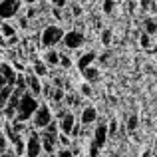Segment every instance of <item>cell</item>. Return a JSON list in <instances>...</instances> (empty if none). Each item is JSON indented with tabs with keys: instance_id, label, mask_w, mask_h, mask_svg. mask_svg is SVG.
Segmentation results:
<instances>
[{
	"instance_id": "6da1fadb",
	"label": "cell",
	"mask_w": 157,
	"mask_h": 157,
	"mask_svg": "<svg viewBox=\"0 0 157 157\" xmlns=\"http://www.w3.org/2000/svg\"><path fill=\"white\" fill-rule=\"evenodd\" d=\"M40 107V101L36 96H32L30 92H24L22 98H20V104H18V109H16V119L14 121H20V123H26L34 117L36 109Z\"/></svg>"
},
{
	"instance_id": "7a4b0ae2",
	"label": "cell",
	"mask_w": 157,
	"mask_h": 157,
	"mask_svg": "<svg viewBox=\"0 0 157 157\" xmlns=\"http://www.w3.org/2000/svg\"><path fill=\"white\" fill-rule=\"evenodd\" d=\"M64 34H66V32L62 30L60 26L50 24V26H46V28L42 30V34H40V44H42V48L52 50L54 46H58V44L64 40Z\"/></svg>"
},
{
	"instance_id": "3957f363",
	"label": "cell",
	"mask_w": 157,
	"mask_h": 157,
	"mask_svg": "<svg viewBox=\"0 0 157 157\" xmlns=\"http://www.w3.org/2000/svg\"><path fill=\"white\" fill-rule=\"evenodd\" d=\"M54 121V115H52V109L48 107L46 104H40V107L36 109V113H34V117H32V123H34V127L36 129H46L48 125Z\"/></svg>"
},
{
	"instance_id": "277c9868",
	"label": "cell",
	"mask_w": 157,
	"mask_h": 157,
	"mask_svg": "<svg viewBox=\"0 0 157 157\" xmlns=\"http://www.w3.org/2000/svg\"><path fill=\"white\" fill-rule=\"evenodd\" d=\"M44 155V149H42V139H40V133L32 129L26 137V155L24 157H40Z\"/></svg>"
},
{
	"instance_id": "5b68a950",
	"label": "cell",
	"mask_w": 157,
	"mask_h": 157,
	"mask_svg": "<svg viewBox=\"0 0 157 157\" xmlns=\"http://www.w3.org/2000/svg\"><path fill=\"white\" fill-rule=\"evenodd\" d=\"M22 0H2L0 2V22H8L20 12Z\"/></svg>"
},
{
	"instance_id": "8992f818",
	"label": "cell",
	"mask_w": 157,
	"mask_h": 157,
	"mask_svg": "<svg viewBox=\"0 0 157 157\" xmlns=\"http://www.w3.org/2000/svg\"><path fill=\"white\" fill-rule=\"evenodd\" d=\"M62 42H64V46L68 48V50H78V48L86 42V36H84V32H80V30H70V32L64 34V40H62Z\"/></svg>"
},
{
	"instance_id": "52a82bcc",
	"label": "cell",
	"mask_w": 157,
	"mask_h": 157,
	"mask_svg": "<svg viewBox=\"0 0 157 157\" xmlns=\"http://www.w3.org/2000/svg\"><path fill=\"white\" fill-rule=\"evenodd\" d=\"M58 135H60V133H58ZM58 135L48 133L46 129L40 131V139H42V149H44V153H46V155L56 153V147H58Z\"/></svg>"
},
{
	"instance_id": "ba28073f",
	"label": "cell",
	"mask_w": 157,
	"mask_h": 157,
	"mask_svg": "<svg viewBox=\"0 0 157 157\" xmlns=\"http://www.w3.org/2000/svg\"><path fill=\"white\" fill-rule=\"evenodd\" d=\"M58 125H60V133H64V135L70 137L72 131H74V127H76V115H74L72 111H68V113L58 121Z\"/></svg>"
},
{
	"instance_id": "9c48e42d",
	"label": "cell",
	"mask_w": 157,
	"mask_h": 157,
	"mask_svg": "<svg viewBox=\"0 0 157 157\" xmlns=\"http://www.w3.org/2000/svg\"><path fill=\"white\" fill-rule=\"evenodd\" d=\"M26 86H28V92L32 94V96H36V98H40L42 96V82H40V78L36 76L34 72L32 74H26Z\"/></svg>"
},
{
	"instance_id": "30bf717a",
	"label": "cell",
	"mask_w": 157,
	"mask_h": 157,
	"mask_svg": "<svg viewBox=\"0 0 157 157\" xmlns=\"http://www.w3.org/2000/svg\"><path fill=\"white\" fill-rule=\"evenodd\" d=\"M96 119H98V109H96V107L88 105V107H84V109H82V115H80L82 125H92Z\"/></svg>"
},
{
	"instance_id": "8fae6325",
	"label": "cell",
	"mask_w": 157,
	"mask_h": 157,
	"mask_svg": "<svg viewBox=\"0 0 157 157\" xmlns=\"http://www.w3.org/2000/svg\"><path fill=\"white\" fill-rule=\"evenodd\" d=\"M107 135H109L107 133V125L105 123H100V125L96 127V131H94V141H96L100 147H104L107 143Z\"/></svg>"
},
{
	"instance_id": "7c38bea8",
	"label": "cell",
	"mask_w": 157,
	"mask_h": 157,
	"mask_svg": "<svg viewBox=\"0 0 157 157\" xmlns=\"http://www.w3.org/2000/svg\"><path fill=\"white\" fill-rule=\"evenodd\" d=\"M0 74H2V78L6 80L8 86H14L16 84V76H18V74H16L8 64H0Z\"/></svg>"
},
{
	"instance_id": "4fadbf2b",
	"label": "cell",
	"mask_w": 157,
	"mask_h": 157,
	"mask_svg": "<svg viewBox=\"0 0 157 157\" xmlns=\"http://www.w3.org/2000/svg\"><path fill=\"white\" fill-rule=\"evenodd\" d=\"M94 62H96V52H86L84 56H80V60H78V70L84 72V70L90 68Z\"/></svg>"
},
{
	"instance_id": "5bb4252c",
	"label": "cell",
	"mask_w": 157,
	"mask_h": 157,
	"mask_svg": "<svg viewBox=\"0 0 157 157\" xmlns=\"http://www.w3.org/2000/svg\"><path fill=\"white\" fill-rule=\"evenodd\" d=\"M44 62H46V66H60V52H56L52 48V50H48L46 54H44Z\"/></svg>"
},
{
	"instance_id": "9a60e30c",
	"label": "cell",
	"mask_w": 157,
	"mask_h": 157,
	"mask_svg": "<svg viewBox=\"0 0 157 157\" xmlns=\"http://www.w3.org/2000/svg\"><path fill=\"white\" fill-rule=\"evenodd\" d=\"M12 92H14V86H4L2 90H0V109H4L8 104V100H10Z\"/></svg>"
},
{
	"instance_id": "2e32d148",
	"label": "cell",
	"mask_w": 157,
	"mask_h": 157,
	"mask_svg": "<svg viewBox=\"0 0 157 157\" xmlns=\"http://www.w3.org/2000/svg\"><path fill=\"white\" fill-rule=\"evenodd\" d=\"M0 34L4 36V40H10L16 36V28L8 22H0Z\"/></svg>"
},
{
	"instance_id": "e0dca14e",
	"label": "cell",
	"mask_w": 157,
	"mask_h": 157,
	"mask_svg": "<svg viewBox=\"0 0 157 157\" xmlns=\"http://www.w3.org/2000/svg\"><path fill=\"white\" fill-rule=\"evenodd\" d=\"M82 76H84V80L88 82V84H92V82H98V78H100V72H98V68L90 66V68H86L84 72H82Z\"/></svg>"
},
{
	"instance_id": "ac0fdd59",
	"label": "cell",
	"mask_w": 157,
	"mask_h": 157,
	"mask_svg": "<svg viewBox=\"0 0 157 157\" xmlns=\"http://www.w3.org/2000/svg\"><path fill=\"white\" fill-rule=\"evenodd\" d=\"M34 74L38 78L48 76V66H46V62H44V60H34Z\"/></svg>"
},
{
	"instance_id": "d6986e66",
	"label": "cell",
	"mask_w": 157,
	"mask_h": 157,
	"mask_svg": "<svg viewBox=\"0 0 157 157\" xmlns=\"http://www.w3.org/2000/svg\"><path fill=\"white\" fill-rule=\"evenodd\" d=\"M143 32L149 34V36H155L157 34V22H155L153 18H147L145 22H143Z\"/></svg>"
},
{
	"instance_id": "ffe728a7",
	"label": "cell",
	"mask_w": 157,
	"mask_h": 157,
	"mask_svg": "<svg viewBox=\"0 0 157 157\" xmlns=\"http://www.w3.org/2000/svg\"><path fill=\"white\" fill-rule=\"evenodd\" d=\"M139 44H141V48L149 50V48H151V36L145 34V32H141V34H139Z\"/></svg>"
},
{
	"instance_id": "44dd1931",
	"label": "cell",
	"mask_w": 157,
	"mask_h": 157,
	"mask_svg": "<svg viewBox=\"0 0 157 157\" xmlns=\"http://www.w3.org/2000/svg\"><path fill=\"white\" fill-rule=\"evenodd\" d=\"M6 151H8V139H6V135L0 131V157L6 153Z\"/></svg>"
},
{
	"instance_id": "7402d4cb",
	"label": "cell",
	"mask_w": 157,
	"mask_h": 157,
	"mask_svg": "<svg viewBox=\"0 0 157 157\" xmlns=\"http://www.w3.org/2000/svg\"><path fill=\"white\" fill-rule=\"evenodd\" d=\"M137 123H139V117H137V115H131V117L127 119V129L135 131V129H137Z\"/></svg>"
},
{
	"instance_id": "603a6c76",
	"label": "cell",
	"mask_w": 157,
	"mask_h": 157,
	"mask_svg": "<svg viewBox=\"0 0 157 157\" xmlns=\"http://www.w3.org/2000/svg\"><path fill=\"white\" fill-rule=\"evenodd\" d=\"M60 66L64 70H70V68H72V60H70L66 54H60Z\"/></svg>"
},
{
	"instance_id": "cb8c5ba5",
	"label": "cell",
	"mask_w": 157,
	"mask_h": 157,
	"mask_svg": "<svg viewBox=\"0 0 157 157\" xmlns=\"http://www.w3.org/2000/svg\"><path fill=\"white\" fill-rule=\"evenodd\" d=\"M100 149H101V147L92 139V141H90V157H98V155H100Z\"/></svg>"
},
{
	"instance_id": "d4e9b609",
	"label": "cell",
	"mask_w": 157,
	"mask_h": 157,
	"mask_svg": "<svg viewBox=\"0 0 157 157\" xmlns=\"http://www.w3.org/2000/svg\"><path fill=\"white\" fill-rule=\"evenodd\" d=\"M111 38H113V36H111V30H104V32H101V44H104V46H109Z\"/></svg>"
},
{
	"instance_id": "484cf974",
	"label": "cell",
	"mask_w": 157,
	"mask_h": 157,
	"mask_svg": "<svg viewBox=\"0 0 157 157\" xmlns=\"http://www.w3.org/2000/svg\"><path fill=\"white\" fill-rule=\"evenodd\" d=\"M58 145L70 147V145H72V143H70V137H68V135H64V133H60V135H58Z\"/></svg>"
},
{
	"instance_id": "4316f807",
	"label": "cell",
	"mask_w": 157,
	"mask_h": 157,
	"mask_svg": "<svg viewBox=\"0 0 157 157\" xmlns=\"http://www.w3.org/2000/svg\"><path fill=\"white\" fill-rule=\"evenodd\" d=\"M56 157H74V151L70 149V147H64V149H60L56 153Z\"/></svg>"
},
{
	"instance_id": "83f0119b",
	"label": "cell",
	"mask_w": 157,
	"mask_h": 157,
	"mask_svg": "<svg viewBox=\"0 0 157 157\" xmlns=\"http://www.w3.org/2000/svg\"><path fill=\"white\" fill-rule=\"evenodd\" d=\"M113 0H104V4H101V8H104V12H105V14H109V12L111 10H113Z\"/></svg>"
},
{
	"instance_id": "f1b7e54d",
	"label": "cell",
	"mask_w": 157,
	"mask_h": 157,
	"mask_svg": "<svg viewBox=\"0 0 157 157\" xmlns=\"http://www.w3.org/2000/svg\"><path fill=\"white\" fill-rule=\"evenodd\" d=\"M82 94H84L86 98L92 96V88H90V84H84V86H82Z\"/></svg>"
},
{
	"instance_id": "f546056e",
	"label": "cell",
	"mask_w": 157,
	"mask_h": 157,
	"mask_svg": "<svg viewBox=\"0 0 157 157\" xmlns=\"http://www.w3.org/2000/svg\"><path fill=\"white\" fill-rule=\"evenodd\" d=\"M115 131H117V123L111 121V123H109V127H107V133H109V135H115Z\"/></svg>"
},
{
	"instance_id": "4dcf8cb0",
	"label": "cell",
	"mask_w": 157,
	"mask_h": 157,
	"mask_svg": "<svg viewBox=\"0 0 157 157\" xmlns=\"http://www.w3.org/2000/svg\"><path fill=\"white\" fill-rule=\"evenodd\" d=\"M54 8H64L66 6V0H52Z\"/></svg>"
},
{
	"instance_id": "1f68e13d",
	"label": "cell",
	"mask_w": 157,
	"mask_h": 157,
	"mask_svg": "<svg viewBox=\"0 0 157 157\" xmlns=\"http://www.w3.org/2000/svg\"><path fill=\"white\" fill-rule=\"evenodd\" d=\"M34 16H36V8L30 6V8H28V12H26V18H34Z\"/></svg>"
},
{
	"instance_id": "d6a6232c",
	"label": "cell",
	"mask_w": 157,
	"mask_h": 157,
	"mask_svg": "<svg viewBox=\"0 0 157 157\" xmlns=\"http://www.w3.org/2000/svg\"><path fill=\"white\" fill-rule=\"evenodd\" d=\"M54 18H62V10H60V8H54Z\"/></svg>"
},
{
	"instance_id": "836d02e7",
	"label": "cell",
	"mask_w": 157,
	"mask_h": 157,
	"mask_svg": "<svg viewBox=\"0 0 157 157\" xmlns=\"http://www.w3.org/2000/svg\"><path fill=\"white\" fill-rule=\"evenodd\" d=\"M72 12H74V16H80V14H82V8H80V6H74Z\"/></svg>"
},
{
	"instance_id": "e575fe53",
	"label": "cell",
	"mask_w": 157,
	"mask_h": 157,
	"mask_svg": "<svg viewBox=\"0 0 157 157\" xmlns=\"http://www.w3.org/2000/svg\"><path fill=\"white\" fill-rule=\"evenodd\" d=\"M14 70H18V72H24V66H22V64H18V62H16V64H14Z\"/></svg>"
},
{
	"instance_id": "d590c367",
	"label": "cell",
	"mask_w": 157,
	"mask_h": 157,
	"mask_svg": "<svg viewBox=\"0 0 157 157\" xmlns=\"http://www.w3.org/2000/svg\"><path fill=\"white\" fill-rule=\"evenodd\" d=\"M2 157H16V153H14V151H6Z\"/></svg>"
},
{
	"instance_id": "8d00e7d4",
	"label": "cell",
	"mask_w": 157,
	"mask_h": 157,
	"mask_svg": "<svg viewBox=\"0 0 157 157\" xmlns=\"http://www.w3.org/2000/svg\"><path fill=\"white\" fill-rule=\"evenodd\" d=\"M6 42H8V44H16V42H18V36H14V38H10V40H6Z\"/></svg>"
},
{
	"instance_id": "74e56055",
	"label": "cell",
	"mask_w": 157,
	"mask_h": 157,
	"mask_svg": "<svg viewBox=\"0 0 157 157\" xmlns=\"http://www.w3.org/2000/svg\"><path fill=\"white\" fill-rule=\"evenodd\" d=\"M4 44H6V40H4V36L0 34V46H4Z\"/></svg>"
},
{
	"instance_id": "f35d334b",
	"label": "cell",
	"mask_w": 157,
	"mask_h": 157,
	"mask_svg": "<svg viewBox=\"0 0 157 157\" xmlns=\"http://www.w3.org/2000/svg\"><path fill=\"white\" fill-rule=\"evenodd\" d=\"M24 2H26V4H28V6H32V4H34V2H36V0H24Z\"/></svg>"
},
{
	"instance_id": "ab89813d",
	"label": "cell",
	"mask_w": 157,
	"mask_h": 157,
	"mask_svg": "<svg viewBox=\"0 0 157 157\" xmlns=\"http://www.w3.org/2000/svg\"><path fill=\"white\" fill-rule=\"evenodd\" d=\"M105 157H121V155H105Z\"/></svg>"
},
{
	"instance_id": "60d3db41",
	"label": "cell",
	"mask_w": 157,
	"mask_h": 157,
	"mask_svg": "<svg viewBox=\"0 0 157 157\" xmlns=\"http://www.w3.org/2000/svg\"><path fill=\"white\" fill-rule=\"evenodd\" d=\"M40 157H48V155H40Z\"/></svg>"
},
{
	"instance_id": "b9f144b4",
	"label": "cell",
	"mask_w": 157,
	"mask_h": 157,
	"mask_svg": "<svg viewBox=\"0 0 157 157\" xmlns=\"http://www.w3.org/2000/svg\"><path fill=\"white\" fill-rule=\"evenodd\" d=\"M0 2H2V0H0Z\"/></svg>"
}]
</instances>
